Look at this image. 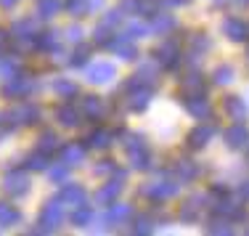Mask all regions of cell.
Segmentation results:
<instances>
[{
	"label": "cell",
	"instance_id": "36",
	"mask_svg": "<svg viewBox=\"0 0 249 236\" xmlns=\"http://www.w3.org/2000/svg\"><path fill=\"white\" fill-rule=\"evenodd\" d=\"M111 43V35H109V27H96V45H109Z\"/></svg>",
	"mask_w": 249,
	"mask_h": 236
},
{
	"label": "cell",
	"instance_id": "18",
	"mask_svg": "<svg viewBox=\"0 0 249 236\" xmlns=\"http://www.w3.org/2000/svg\"><path fill=\"white\" fill-rule=\"evenodd\" d=\"M35 29H37V24H35V19H19L14 24V37H35Z\"/></svg>",
	"mask_w": 249,
	"mask_h": 236
},
{
	"label": "cell",
	"instance_id": "17",
	"mask_svg": "<svg viewBox=\"0 0 249 236\" xmlns=\"http://www.w3.org/2000/svg\"><path fill=\"white\" fill-rule=\"evenodd\" d=\"M56 117H58V122H61V125H67V127H72V125H77V122H80V111H77L72 104L61 106V109L56 111Z\"/></svg>",
	"mask_w": 249,
	"mask_h": 236
},
{
	"label": "cell",
	"instance_id": "13",
	"mask_svg": "<svg viewBox=\"0 0 249 236\" xmlns=\"http://www.w3.org/2000/svg\"><path fill=\"white\" fill-rule=\"evenodd\" d=\"M19 220H21V215H19V210H16L14 204L0 202V228H8V226H14V223H19Z\"/></svg>",
	"mask_w": 249,
	"mask_h": 236
},
{
	"label": "cell",
	"instance_id": "30",
	"mask_svg": "<svg viewBox=\"0 0 249 236\" xmlns=\"http://www.w3.org/2000/svg\"><path fill=\"white\" fill-rule=\"evenodd\" d=\"M72 220H74V226H88V223L93 220V212H90V207H85V204H80V207L74 210Z\"/></svg>",
	"mask_w": 249,
	"mask_h": 236
},
{
	"label": "cell",
	"instance_id": "24",
	"mask_svg": "<svg viewBox=\"0 0 249 236\" xmlns=\"http://www.w3.org/2000/svg\"><path fill=\"white\" fill-rule=\"evenodd\" d=\"M183 93H188V96H194V93H204V80H201L199 74L186 77L183 80Z\"/></svg>",
	"mask_w": 249,
	"mask_h": 236
},
{
	"label": "cell",
	"instance_id": "41",
	"mask_svg": "<svg viewBox=\"0 0 249 236\" xmlns=\"http://www.w3.org/2000/svg\"><path fill=\"white\" fill-rule=\"evenodd\" d=\"M210 234H231V228H228V223H212Z\"/></svg>",
	"mask_w": 249,
	"mask_h": 236
},
{
	"label": "cell",
	"instance_id": "9",
	"mask_svg": "<svg viewBox=\"0 0 249 236\" xmlns=\"http://www.w3.org/2000/svg\"><path fill=\"white\" fill-rule=\"evenodd\" d=\"M178 58H180V48H178L173 40H167V43L159 45V61H162L164 67H175Z\"/></svg>",
	"mask_w": 249,
	"mask_h": 236
},
{
	"label": "cell",
	"instance_id": "14",
	"mask_svg": "<svg viewBox=\"0 0 249 236\" xmlns=\"http://www.w3.org/2000/svg\"><path fill=\"white\" fill-rule=\"evenodd\" d=\"M225 141H228V146H233V149H239V146H247V141H249L247 127H241V122H239L236 127L225 130Z\"/></svg>",
	"mask_w": 249,
	"mask_h": 236
},
{
	"label": "cell",
	"instance_id": "26",
	"mask_svg": "<svg viewBox=\"0 0 249 236\" xmlns=\"http://www.w3.org/2000/svg\"><path fill=\"white\" fill-rule=\"evenodd\" d=\"M40 151H43V154H53V151L58 149V135L56 133H43V138H40V146H37Z\"/></svg>",
	"mask_w": 249,
	"mask_h": 236
},
{
	"label": "cell",
	"instance_id": "43",
	"mask_svg": "<svg viewBox=\"0 0 249 236\" xmlns=\"http://www.w3.org/2000/svg\"><path fill=\"white\" fill-rule=\"evenodd\" d=\"M109 170H111V164H109V162H104V164H98V167H96V173L104 175V173H109Z\"/></svg>",
	"mask_w": 249,
	"mask_h": 236
},
{
	"label": "cell",
	"instance_id": "44",
	"mask_svg": "<svg viewBox=\"0 0 249 236\" xmlns=\"http://www.w3.org/2000/svg\"><path fill=\"white\" fill-rule=\"evenodd\" d=\"M16 3H19V0H0V5H3V8H14Z\"/></svg>",
	"mask_w": 249,
	"mask_h": 236
},
{
	"label": "cell",
	"instance_id": "42",
	"mask_svg": "<svg viewBox=\"0 0 249 236\" xmlns=\"http://www.w3.org/2000/svg\"><path fill=\"white\" fill-rule=\"evenodd\" d=\"M135 231H138V234H149L151 231L149 220H146V218H143V220H138V228H135Z\"/></svg>",
	"mask_w": 249,
	"mask_h": 236
},
{
	"label": "cell",
	"instance_id": "23",
	"mask_svg": "<svg viewBox=\"0 0 249 236\" xmlns=\"http://www.w3.org/2000/svg\"><path fill=\"white\" fill-rule=\"evenodd\" d=\"M58 8H61L58 0H40L37 3V14L43 16V19H53V16L58 14Z\"/></svg>",
	"mask_w": 249,
	"mask_h": 236
},
{
	"label": "cell",
	"instance_id": "15",
	"mask_svg": "<svg viewBox=\"0 0 249 236\" xmlns=\"http://www.w3.org/2000/svg\"><path fill=\"white\" fill-rule=\"evenodd\" d=\"M146 194L154 199H167V197H175L178 194V183H154L146 188Z\"/></svg>",
	"mask_w": 249,
	"mask_h": 236
},
{
	"label": "cell",
	"instance_id": "38",
	"mask_svg": "<svg viewBox=\"0 0 249 236\" xmlns=\"http://www.w3.org/2000/svg\"><path fill=\"white\" fill-rule=\"evenodd\" d=\"M85 61H88V48H80V51H74V56L69 58V64H72V67H82Z\"/></svg>",
	"mask_w": 249,
	"mask_h": 236
},
{
	"label": "cell",
	"instance_id": "25",
	"mask_svg": "<svg viewBox=\"0 0 249 236\" xmlns=\"http://www.w3.org/2000/svg\"><path fill=\"white\" fill-rule=\"evenodd\" d=\"M27 170H45L48 167V154H43V151H35V154H29L27 157V164H24Z\"/></svg>",
	"mask_w": 249,
	"mask_h": 236
},
{
	"label": "cell",
	"instance_id": "1",
	"mask_svg": "<svg viewBox=\"0 0 249 236\" xmlns=\"http://www.w3.org/2000/svg\"><path fill=\"white\" fill-rule=\"evenodd\" d=\"M64 220V202L61 199H51L48 204L43 207V212H40V234H53L58 226H61Z\"/></svg>",
	"mask_w": 249,
	"mask_h": 236
},
{
	"label": "cell",
	"instance_id": "21",
	"mask_svg": "<svg viewBox=\"0 0 249 236\" xmlns=\"http://www.w3.org/2000/svg\"><path fill=\"white\" fill-rule=\"evenodd\" d=\"M19 72H21V61H19V58L8 56V58L0 61V74H3V77H16Z\"/></svg>",
	"mask_w": 249,
	"mask_h": 236
},
{
	"label": "cell",
	"instance_id": "35",
	"mask_svg": "<svg viewBox=\"0 0 249 236\" xmlns=\"http://www.w3.org/2000/svg\"><path fill=\"white\" fill-rule=\"evenodd\" d=\"M178 175H180L183 181H191L194 175H196V167H194V164L188 162V159H183V162L178 164Z\"/></svg>",
	"mask_w": 249,
	"mask_h": 236
},
{
	"label": "cell",
	"instance_id": "11",
	"mask_svg": "<svg viewBox=\"0 0 249 236\" xmlns=\"http://www.w3.org/2000/svg\"><path fill=\"white\" fill-rule=\"evenodd\" d=\"M127 151H130V162H133V167H138V170H149L151 167V157H149V151H146L143 144L133 146V149H127Z\"/></svg>",
	"mask_w": 249,
	"mask_h": 236
},
{
	"label": "cell",
	"instance_id": "29",
	"mask_svg": "<svg viewBox=\"0 0 249 236\" xmlns=\"http://www.w3.org/2000/svg\"><path fill=\"white\" fill-rule=\"evenodd\" d=\"M130 215H133V207H130V204H117V207H111V212H109V220L122 223V220H127Z\"/></svg>",
	"mask_w": 249,
	"mask_h": 236
},
{
	"label": "cell",
	"instance_id": "40",
	"mask_svg": "<svg viewBox=\"0 0 249 236\" xmlns=\"http://www.w3.org/2000/svg\"><path fill=\"white\" fill-rule=\"evenodd\" d=\"M51 178H53V181H64V178H67V164H61V167H53V170H51Z\"/></svg>",
	"mask_w": 249,
	"mask_h": 236
},
{
	"label": "cell",
	"instance_id": "2",
	"mask_svg": "<svg viewBox=\"0 0 249 236\" xmlns=\"http://www.w3.org/2000/svg\"><path fill=\"white\" fill-rule=\"evenodd\" d=\"M32 91H35V82L29 80V77H24V74L8 77V82H5V88H3L5 98H24V96H29Z\"/></svg>",
	"mask_w": 249,
	"mask_h": 236
},
{
	"label": "cell",
	"instance_id": "27",
	"mask_svg": "<svg viewBox=\"0 0 249 236\" xmlns=\"http://www.w3.org/2000/svg\"><path fill=\"white\" fill-rule=\"evenodd\" d=\"M53 91L58 93V96H64V98H72V96H77V85L74 82H69V80H56L53 82Z\"/></svg>",
	"mask_w": 249,
	"mask_h": 236
},
{
	"label": "cell",
	"instance_id": "10",
	"mask_svg": "<svg viewBox=\"0 0 249 236\" xmlns=\"http://www.w3.org/2000/svg\"><path fill=\"white\" fill-rule=\"evenodd\" d=\"M225 111H228L231 120H236V122H244L247 120V104L241 101V98H236V96L225 98Z\"/></svg>",
	"mask_w": 249,
	"mask_h": 236
},
{
	"label": "cell",
	"instance_id": "31",
	"mask_svg": "<svg viewBox=\"0 0 249 236\" xmlns=\"http://www.w3.org/2000/svg\"><path fill=\"white\" fill-rule=\"evenodd\" d=\"M175 27V19H173V16H167V14H164V16H157V19H154V29H157V32H170V29H173Z\"/></svg>",
	"mask_w": 249,
	"mask_h": 236
},
{
	"label": "cell",
	"instance_id": "16",
	"mask_svg": "<svg viewBox=\"0 0 249 236\" xmlns=\"http://www.w3.org/2000/svg\"><path fill=\"white\" fill-rule=\"evenodd\" d=\"M212 133H215V127L212 125H201V127H196V130H191V135H188V141H191V146L194 149H201V146L207 144V141L212 138Z\"/></svg>",
	"mask_w": 249,
	"mask_h": 236
},
{
	"label": "cell",
	"instance_id": "5",
	"mask_svg": "<svg viewBox=\"0 0 249 236\" xmlns=\"http://www.w3.org/2000/svg\"><path fill=\"white\" fill-rule=\"evenodd\" d=\"M114 77V67L106 61H98L93 64V67H88V82H93V85H104V82H109Z\"/></svg>",
	"mask_w": 249,
	"mask_h": 236
},
{
	"label": "cell",
	"instance_id": "3",
	"mask_svg": "<svg viewBox=\"0 0 249 236\" xmlns=\"http://www.w3.org/2000/svg\"><path fill=\"white\" fill-rule=\"evenodd\" d=\"M122 178H124V173H117L114 181H109L106 186H101L98 194H96V202L98 204H114V199L120 197V191H122Z\"/></svg>",
	"mask_w": 249,
	"mask_h": 236
},
{
	"label": "cell",
	"instance_id": "8",
	"mask_svg": "<svg viewBox=\"0 0 249 236\" xmlns=\"http://www.w3.org/2000/svg\"><path fill=\"white\" fill-rule=\"evenodd\" d=\"M186 109L191 111L196 120H204V117L210 114V101L204 98V93H194V96L186 98Z\"/></svg>",
	"mask_w": 249,
	"mask_h": 236
},
{
	"label": "cell",
	"instance_id": "4",
	"mask_svg": "<svg viewBox=\"0 0 249 236\" xmlns=\"http://www.w3.org/2000/svg\"><path fill=\"white\" fill-rule=\"evenodd\" d=\"M3 188L11 194V197H24L29 191V178L24 173H8L3 181Z\"/></svg>",
	"mask_w": 249,
	"mask_h": 236
},
{
	"label": "cell",
	"instance_id": "28",
	"mask_svg": "<svg viewBox=\"0 0 249 236\" xmlns=\"http://www.w3.org/2000/svg\"><path fill=\"white\" fill-rule=\"evenodd\" d=\"M35 45H37L40 51H51L58 45V32H43L37 40H35Z\"/></svg>",
	"mask_w": 249,
	"mask_h": 236
},
{
	"label": "cell",
	"instance_id": "34",
	"mask_svg": "<svg viewBox=\"0 0 249 236\" xmlns=\"http://www.w3.org/2000/svg\"><path fill=\"white\" fill-rule=\"evenodd\" d=\"M67 11H69V14H74V16H85L88 14V0H69Z\"/></svg>",
	"mask_w": 249,
	"mask_h": 236
},
{
	"label": "cell",
	"instance_id": "20",
	"mask_svg": "<svg viewBox=\"0 0 249 236\" xmlns=\"http://www.w3.org/2000/svg\"><path fill=\"white\" fill-rule=\"evenodd\" d=\"M82 111H85L88 117H93V120H98L101 111H104V104H101V98H96V96H88V98H82Z\"/></svg>",
	"mask_w": 249,
	"mask_h": 236
},
{
	"label": "cell",
	"instance_id": "46",
	"mask_svg": "<svg viewBox=\"0 0 249 236\" xmlns=\"http://www.w3.org/2000/svg\"><path fill=\"white\" fill-rule=\"evenodd\" d=\"M239 3H241V5H244V3H249V0H239Z\"/></svg>",
	"mask_w": 249,
	"mask_h": 236
},
{
	"label": "cell",
	"instance_id": "37",
	"mask_svg": "<svg viewBox=\"0 0 249 236\" xmlns=\"http://www.w3.org/2000/svg\"><path fill=\"white\" fill-rule=\"evenodd\" d=\"M120 21H122V11H111V14H106V16H104V21H101V24L111 29V27L120 24Z\"/></svg>",
	"mask_w": 249,
	"mask_h": 236
},
{
	"label": "cell",
	"instance_id": "6",
	"mask_svg": "<svg viewBox=\"0 0 249 236\" xmlns=\"http://www.w3.org/2000/svg\"><path fill=\"white\" fill-rule=\"evenodd\" d=\"M58 199H61L64 204H69V207H80V204H85L88 194L82 186H74V183H67L61 188V194H58Z\"/></svg>",
	"mask_w": 249,
	"mask_h": 236
},
{
	"label": "cell",
	"instance_id": "12",
	"mask_svg": "<svg viewBox=\"0 0 249 236\" xmlns=\"http://www.w3.org/2000/svg\"><path fill=\"white\" fill-rule=\"evenodd\" d=\"M223 29H225V35H228L231 40H244L247 32H249V27L244 24V21H239V19H225Z\"/></svg>",
	"mask_w": 249,
	"mask_h": 236
},
{
	"label": "cell",
	"instance_id": "19",
	"mask_svg": "<svg viewBox=\"0 0 249 236\" xmlns=\"http://www.w3.org/2000/svg\"><path fill=\"white\" fill-rule=\"evenodd\" d=\"M149 98H151V91H149V88H143V91H135L133 96H130L127 106H130L133 111H141V109H146V106H149Z\"/></svg>",
	"mask_w": 249,
	"mask_h": 236
},
{
	"label": "cell",
	"instance_id": "33",
	"mask_svg": "<svg viewBox=\"0 0 249 236\" xmlns=\"http://www.w3.org/2000/svg\"><path fill=\"white\" fill-rule=\"evenodd\" d=\"M231 80H233V69L231 67H217L215 69V82L217 85H228Z\"/></svg>",
	"mask_w": 249,
	"mask_h": 236
},
{
	"label": "cell",
	"instance_id": "7",
	"mask_svg": "<svg viewBox=\"0 0 249 236\" xmlns=\"http://www.w3.org/2000/svg\"><path fill=\"white\" fill-rule=\"evenodd\" d=\"M82 157H85V146H82V144H67V146L61 149V154H58L61 164H67V167H74V164H80Z\"/></svg>",
	"mask_w": 249,
	"mask_h": 236
},
{
	"label": "cell",
	"instance_id": "39",
	"mask_svg": "<svg viewBox=\"0 0 249 236\" xmlns=\"http://www.w3.org/2000/svg\"><path fill=\"white\" fill-rule=\"evenodd\" d=\"M67 40H72V43H80V40H82V29L72 24V27L67 29Z\"/></svg>",
	"mask_w": 249,
	"mask_h": 236
},
{
	"label": "cell",
	"instance_id": "32",
	"mask_svg": "<svg viewBox=\"0 0 249 236\" xmlns=\"http://www.w3.org/2000/svg\"><path fill=\"white\" fill-rule=\"evenodd\" d=\"M146 32H149V27H146V24H141V21H133V24L127 27V32H124V35H127L130 40H138V37H146Z\"/></svg>",
	"mask_w": 249,
	"mask_h": 236
},
{
	"label": "cell",
	"instance_id": "22",
	"mask_svg": "<svg viewBox=\"0 0 249 236\" xmlns=\"http://www.w3.org/2000/svg\"><path fill=\"white\" fill-rule=\"evenodd\" d=\"M111 144V133L109 130H96L88 135V146H93V149H106V146Z\"/></svg>",
	"mask_w": 249,
	"mask_h": 236
},
{
	"label": "cell",
	"instance_id": "45",
	"mask_svg": "<svg viewBox=\"0 0 249 236\" xmlns=\"http://www.w3.org/2000/svg\"><path fill=\"white\" fill-rule=\"evenodd\" d=\"M3 43H5V32L0 29V45H3Z\"/></svg>",
	"mask_w": 249,
	"mask_h": 236
}]
</instances>
